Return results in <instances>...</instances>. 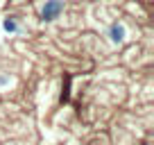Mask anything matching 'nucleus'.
I'll return each mask as SVG.
<instances>
[{"instance_id":"obj_1","label":"nucleus","mask_w":154,"mask_h":145,"mask_svg":"<svg viewBox=\"0 0 154 145\" xmlns=\"http://www.w3.org/2000/svg\"><path fill=\"white\" fill-rule=\"evenodd\" d=\"M63 14V0H45V5L41 7V23H52Z\"/></svg>"},{"instance_id":"obj_2","label":"nucleus","mask_w":154,"mask_h":145,"mask_svg":"<svg viewBox=\"0 0 154 145\" xmlns=\"http://www.w3.org/2000/svg\"><path fill=\"white\" fill-rule=\"evenodd\" d=\"M106 36H109V41H111L113 45H120L122 41L127 39V29H125V25L118 23V20H116V23H111L109 29H106Z\"/></svg>"},{"instance_id":"obj_3","label":"nucleus","mask_w":154,"mask_h":145,"mask_svg":"<svg viewBox=\"0 0 154 145\" xmlns=\"http://www.w3.org/2000/svg\"><path fill=\"white\" fill-rule=\"evenodd\" d=\"M2 29H5V32H9V34H16V32L20 29L18 18H16V16H7V18L2 20Z\"/></svg>"},{"instance_id":"obj_4","label":"nucleus","mask_w":154,"mask_h":145,"mask_svg":"<svg viewBox=\"0 0 154 145\" xmlns=\"http://www.w3.org/2000/svg\"><path fill=\"white\" fill-rule=\"evenodd\" d=\"M11 84V75L9 72H0V88H7Z\"/></svg>"}]
</instances>
